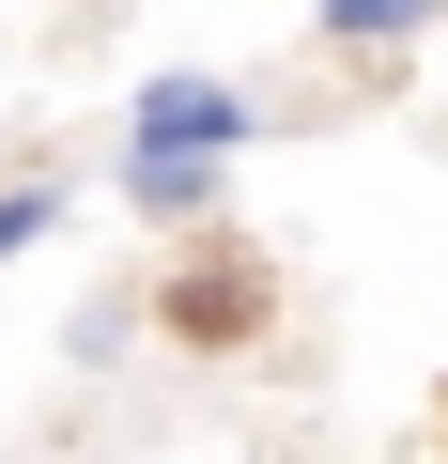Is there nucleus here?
<instances>
[{
	"label": "nucleus",
	"instance_id": "obj_1",
	"mask_svg": "<svg viewBox=\"0 0 448 464\" xmlns=\"http://www.w3.org/2000/svg\"><path fill=\"white\" fill-rule=\"evenodd\" d=\"M248 124H263V109H248L233 78H155L139 124H124V201H139V217H201L216 170L248 155Z\"/></svg>",
	"mask_w": 448,
	"mask_h": 464
},
{
	"label": "nucleus",
	"instance_id": "obj_2",
	"mask_svg": "<svg viewBox=\"0 0 448 464\" xmlns=\"http://www.w3.org/2000/svg\"><path fill=\"white\" fill-rule=\"evenodd\" d=\"M433 16H448V0H325V47H402Z\"/></svg>",
	"mask_w": 448,
	"mask_h": 464
},
{
	"label": "nucleus",
	"instance_id": "obj_3",
	"mask_svg": "<svg viewBox=\"0 0 448 464\" xmlns=\"http://www.w3.org/2000/svg\"><path fill=\"white\" fill-rule=\"evenodd\" d=\"M32 232H62V186H0V264H16Z\"/></svg>",
	"mask_w": 448,
	"mask_h": 464
}]
</instances>
